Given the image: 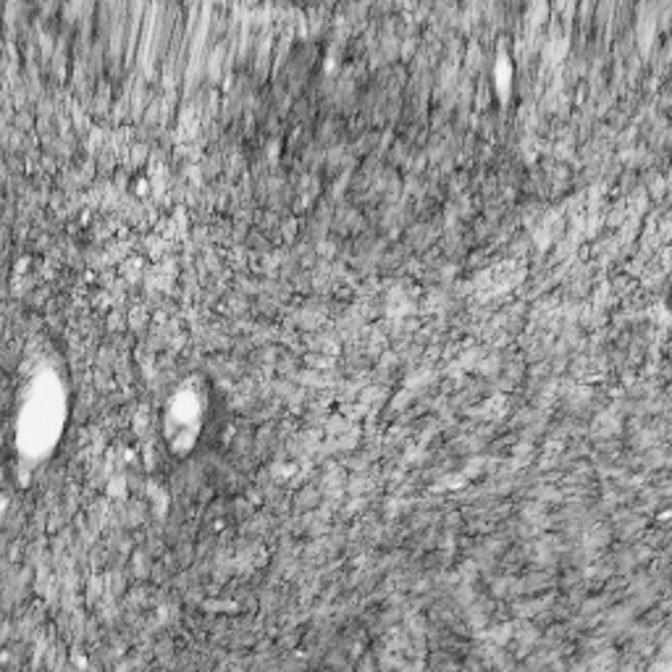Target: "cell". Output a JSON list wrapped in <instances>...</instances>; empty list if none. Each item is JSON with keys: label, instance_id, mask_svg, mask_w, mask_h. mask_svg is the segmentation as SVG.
Wrapping results in <instances>:
<instances>
[{"label": "cell", "instance_id": "6da1fadb", "mask_svg": "<svg viewBox=\"0 0 672 672\" xmlns=\"http://www.w3.org/2000/svg\"><path fill=\"white\" fill-rule=\"evenodd\" d=\"M64 389L55 379L37 376L27 386L22 410H19V423H16L19 449L29 457H45L55 446V439L64 428Z\"/></svg>", "mask_w": 672, "mask_h": 672}, {"label": "cell", "instance_id": "7a4b0ae2", "mask_svg": "<svg viewBox=\"0 0 672 672\" xmlns=\"http://www.w3.org/2000/svg\"><path fill=\"white\" fill-rule=\"evenodd\" d=\"M203 415H205L203 394L189 386L179 391L166 412V434L171 439V444H182V449H189L195 444L197 434L203 428Z\"/></svg>", "mask_w": 672, "mask_h": 672}]
</instances>
